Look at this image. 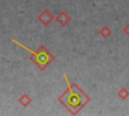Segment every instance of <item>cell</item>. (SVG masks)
Masks as SVG:
<instances>
[{"label": "cell", "mask_w": 129, "mask_h": 116, "mask_svg": "<svg viewBox=\"0 0 129 116\" xmlns=\"http://www.w3.org/2000/svg\"><path fill=\"white\" fill-rule=\"evenodd\" d=\"M63 78L67 82L68 89L57 98V101L66 107L71 114H77L91 99L77 84H71L66 74H63Z\"/></svg>", "instance_id": "cell-1"}, {"label": "cell", "mask_w": 129, "mask_h": 116, "mask_svg": "<svg viewBox=\"0 0 129 116\" xmlns=\"http://www.w3.org/2000/svg\"><path fill=\"white\" fill-rule=\"evenodd\" d=\"M12 42L16 43L18 46L22 47L23 49L27 50L28 52H30V56L29 60L40 70V71H44L53 61H54V55L44 46V45H40L36 50H32L30 48H28L27 46H25L24 44H22L21 42L17 41L16 39L12 38L11 39Z\"/></svg>", "instance_id": "cell-2"}, {"label": "cell", "mask_w": 129, "mask_h": 116, "mask_svg": "<svg viewBox=\"0 0 129 116\" xmlns=\"http://www.w3.org/2000/svg\"><path fill=\"white\" fill-rule=\"evenodd\" d=\"M37 19L44 25V26H47L48 24L51 23V21L54 19L53 15L47 10V9H44L43 11H41L39 13V15L37 16Z\"/></svg>", "instance_id": "cell-3"}, {"label": "cell", "mask_w": 129, "mask_h": 116, "mask_svg": "<svg viewBox=\"0 0 129 116\" xmlns=\"http://www.w3.org/2000/svg\"><path fill=\"white\" fill-rule=\"evenodd\" d=\"M55 20H56L57 23H59V25H60L61 27H64V26H67V25L70 23V21L72 20V18H71V16H70L67 12L61 11V12L55 17Z\"/></svg>", "instance_id": "cell-4"}, {"label": "cell", "mask_w": 129, "mask_h": 116, "mask_svg": "<svg viewBox=\"0 0 129 116\" xmlns=\"http://www.w3.org/2000/svg\"><path fill=\"white\" fill-rule=\"evenodd\" d=\"M31 98L28 96V94H26V93H23L19 98H18V102H19V104L21 105V106H23V107H27L30 103H31Z\"/></svg>", "instance_id": "cell-5"}, {"label": "cell", "mask_w": 129, "mask_h": 116, "mask_svg": "<svg viewBox=\"0 0 129 116\" xmlns=\"http://www.w3.org/2000/svg\"><path fill=\"white\" fill-rule=\"evenodd\" d=\"M100 34H101L104 38H108V37L112 34V30H111L108 26H103V27L100 29Z\"/></svg>", "instance_id": "cell-6"}, {"label": "cell", "mask_w": 129, "mask_h": 116, "mask_svg": "<svg viewBox=\"0 0 129 116\" xmlns=\"http://www.w3.org/2000/svg\"><path fill=\"white\" fill-rule=\"evenodd\" d=\"M118 97H119L121 100H126V99L129 97V91H128L126 88H122V89L119 90V92H118Z\"/></svg>", "instance_id": "cell-7"}, {"label": "cell", "mask_w": 129, "mask_h": 116, "mask_svg": "<svg viewBox=\"0 0 129 116\" xmlns=\"http://www.w3.org/2000/svg\"><path fill=\"white\" fill-rule=\"evenodd\" d=\"M124 32H125V33H126V34L129 36V23H128V24H127V25L124 27Z\"/></svg>", "instance_id": "cell-8"}]
</instances>
